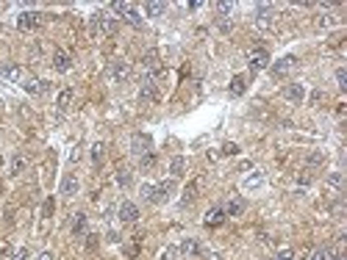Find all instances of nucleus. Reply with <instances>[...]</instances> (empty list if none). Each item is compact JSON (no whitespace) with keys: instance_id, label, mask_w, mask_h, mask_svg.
<instances>
[{"instance_id":"obj_31","label":"nucleus","mask_w":347,"mask_h":260,"mask_svg":"<svg viewBox=\"0 0 347 260\" xmlns=\"http://www.w3.org/2000/svg\"><path fill=\"white\" fill-rule=\"evenodd\" d=\"M117 183H120V186H131V172L120 169V172H117Z\"/></svg>"},{"instance_id":"obj_3","label":"nucleus","mask_w":347,"mask_h":260,"mask_svg":"<svg viewBox=\"0 0 347 260\" xmlns=\"http://www.w3.org/2000/svg\"><path fill=\"white\" fill-rule=\"evenodd\" d=\"M247 66H250L253 75H256V72H261V70H267V66H269V53L264 48L250 50V53H247Z\"/></svg>"},{"instance_id":"obj_26","label":"nucleus","mask_w":347,"mask_h":260,"mask_svg":"<svg viewBox=\"0 0 347 260\" xmlns=\"http://www.w3.org/2000/svg\"><path fill=\"white\" fill-rule=\"evenodd\" d=\"M217 17H220V20H228V14H231V12H234V3H225V0H222V3H217Z\"/></svg>"},{"instance_id":"obj_15","label":"nucleus","mask_w":347,"mask_h":260,"mask_svg":"<svg viewBox=\"0 0 347 260\" xmlns=\"http://www.w3.org/2000/svg\"><path fill=\"white\" fill-rule=\"evenodd\" d=\"M222 222H225V210H222V208H211V210L206 213V224L209 227H220Z\"/></svg>"},{"instance_id":"obj_8","label":"nucleus","mask_w":347,"mask_h":260,"mask_svg":"<svg viewBox=\"0 0 347 260\" xmlns=\"http://www.w3.org/2000/svg\"><path fill=\"white\" fill-rule=\"evenodd\" d=\"M283 97H286L289 102H303V97H305L303 83H289L286 89H283Z\"/></svg>"},{"instance_id":"obj_37","label":"nucleus","mask_w":347,"mask_h":260,"mask_svg":"<svg viewBox=\"0 0 347 260\" xmlns=\"http://www.w3.org/2000/svg\"><path fill=\"white\" fill-rule=\"evenodd\" d=\"M153 164H156V155H153V152L142 155V166H144V169H150V166H153Z\"/></svg>"},{"instance_id":"obj_19","label":"nucleus","mask_w":347,"mask_h":260,"mask_svg":"<svg viewBox=\"0 0 347 260\" xmlns=\"http://www.w3.org/2000/svg\"><path fill=\"white\" fill-rule=\"evenodd\" d=\"M36 22H39V14H34V12H25V14H20V28H23V30H31V28H36Z\"/></svg>"},{"instance_id":"obj_32","label":"nucleus","mask_w":347,"mask_h":260,"mask_svg":"<svg viewBox=\"0 0 347 260\" xmlns=\"http://www.w3.org/2000/svg\"><path fill=\"white\" fill-rule=\"evenodd\" d=\"M153 191H156V186H150V183H144V186H142V200L153 202Z\"/></svg>"},{"instance_id":"obj_14","label":"nucleus","mask_w":347,"mask_h":260,"mask_svg":"<svg viewBox=\"0 0 347 260\" xmlns=\"http://www.w3.org/2000/svg\"><path fill=\"white\" fill-rule=\"evenodd\" d=\"M178 249H181L184 254H189V258H198V254H203V246H200V244L195 241V238H186V241L181 244Z\"/></svg>"},{"instance_id":"obj_39","label":"nucleus","mask_w":347,"mask_h":260,"mask_svg":"<svg viewBox=\"0 0 347 260\" xmlns=\"http://www.w3.org/2000/svg\"><path fill=\"white\" fill-rule=\"evenodd\" d=\"M34 260H53V254H50V252H39Z\"/></svg>"},{"instance_id":"obj_23","label":"nucleus","mask_w":347,"mask_h":260,"mask_svg":"<svg viewBox=\"0 0 347 260\" xmlns=\"http://www.w3.org/2000/svg\"><path fill=\"white\" fill-rule=\"evenodd\" d=\"M169 172H172V178H181L186 172V158H181V155H175L172 160H169Z\"/></svg>"},{"instance_id":"obj_18","label":"nucleus","mask_w":347,"mask_h":260,"mask_svg":"<svg viewBox=\"0 0 347 260\" xmlns=\"http://www.w3.org/2000/svg\"><path fill=\"white\" fill-rule=\"evenodd\" d=\"M247 92V78L245 75H236L234 80H231V94L234 97H242Z\"/></svg>"},{"instance_id":"obj_1","label":"nucleus","mask_w":347,"mask_h":260,"mask_svg":"<svg viewBox=\"0 0 347 260\" xmlns=\"http://www.w3.org/2000/svg\"><path fill=\"white\" fill-rule=\"evenodd\" d=\"M89 28H92V34H103V36H111L114 30H117V22H114V17H111V14H106V12H97L95 17H92Z\"/></svg>"},{"instance_id":"obj_17","label":"nucleus","mask_w":347,"mask_h":260,"mask_svg":"<svg viewBox=\"0 0 347 260\" xmlns=\"http://www.w3.org/2000/svg\"><path fill=\"white\" fill-rule=\"evenodd\" d=\"M245 200H231L228 202L225 208H222V210H225V216H242V213H245Z\"/></svg>"},{"instance_id":"obj_25","label":"nucleus","mask_w":347,"mask_h":260,"mask_svg":"<svg viewBox=\"0 0 347 260\" xmlns=\"http://www.w3.org/2000/svg\"><path fill=\"white\" fill-rule=\"evenodd\" d=\"M264 186V174L261 172H256V174H250V178L245 180V188H261Z\"/></svg>"},{"instance_id":"obj_6","label":"nucleus","mask_w":347,"mask_h":260,"mask_svg":"<svg viewBox=\"0 0 347 260\" xmlns=\"http://www.w3.org/2000/svg\"><path fill=\"white\" fill-rule=\"evenodd\" d=\"M150 147H153V142H150L147 133H133L131 136V152L133 155H147Z\"/></svg>"},{"instance_id":"obj_21","label":"nucleus","mask_w":347,"mask_h":260,"mask_svg":"<svg viewBox=\"0 0 347 260\" xmlns=\"http://www.w3.org/2000/svg\"><path fill=\"white\" fill-rule=\"evenodd\" d=\"M169 191H172V183L156 186V191H153V202H167L169 200Z\"/></svg>"},{"instance_id":"obj_9","label":"nucleus","mask_w":347,"mask_h":260,"mask_svg":"<svg viewBox=\"0 0 347 260\" xmlns=\"http://www.w3.org/2000/svg\"><path fill=\"white\" fill-rule=\"evenodd\" d=\"M78 188H81L78 178H75V174H64V180H61V194H64V196H75V194H78Z\"/></svg>"},{"instance_id":"obj_36","label":"nucleus","mask_w":347,"mask_h":260,"mask_svg":"<svg viewBox=\"0 0 347 260\" xmlns=\"http://www.w3.org/2000/svg\"><path fill=\"white\" fill-rule=\"evenodd\" d=\"M275 260H294V252L292 249H281V252L275 254Z\"/></svg>"},{"instance_id":"obj_38","label":"nucleus","mask_w":347,"mask_h":260,"mask_svg":"<svg viewBox=\"0 0 347 260\" xmlns=\"http://www.w3.org/2000/svg\"><path fill=\"white\" fill-rule=\"evenodd\" d=\"M222 150H225L228 155H234V152H239V147H236V144H225V147H222Z\"/></svg>"},{"instance_id":"obj_2","label":"nucleus","mask_w":347,"mask_h":260,"mask_svg":"<svg viewBox=\"0 0 347 260\" xmlns=\"http://www.w3.org/2000/svg\"><path fill=\"white\" fill-rule=\"evenodd\" d=\"M111 8L120 14V17L125 20L128 25H133V28H139V25H142V14H139L136 8L131 6V3H122V0H117V3H111Z\"/></svg>"},{"instance_id":"obj_24","label":"nucleus","mask_w":347,"mask_h":260,"mask_svg":"<svg viewBox=\"0 0 347 260\" xmlns=\"http://www.w3.org/2000/svg\"><path fill=\"white\" fill-rule=\"evenodd\" d=\"M256 20H258V25H269L272 22V6H258L256 8Z\"/></svg>"},{"instance_id":"obj_12","label":"nucleus","mask_w":347,"mask_h":260,"mask_svg":"<svg viewBox=\"0 0 347 260\" xmlns=\"http://www.w3.org/2000/svg\"><path fill=\"white\" fill-rule=\"evenodd\" d=\"M86 230H89V222H86L84 213H78L75 222H72V236H75V238H86V236H89Z\"/></svg>"},{"instance_id":"obj_4","label":"nucleus","mask_w":347,"mask_h":260,"mask_svg":"<svg viewBox=\"0 0 347 260\" xmlns=\"http://www.w3.org/2000/svg\"><path fill=\"white\" fill-rule=\"evenodd\" d=\"M294 70H297V58H294V56H283L281 61H275V64L269 66L272 78H286V75H292Z\"/></svg>"},{"instance_id":"obj_30","label":"nucleus","mask_w":347,"mask_h":260,"mask_svg":"<svg viewBox=\"0 0 347 260\" xmlns=\"http://www.w3.org/2000/svg\"><path fill=\"white\" fill-rule=\"evenodd\" d=\"M161 260H181V249L178 246H167L161 252Z\"/></svg>"},{"instance_id":"obj_33","label":"nucleus","mask_w":347,"mask_h":260,"mask_svg":"<svg viewBox=\"0 0 347 260\" xmlns=\"http://www.w3.org/2000/svg\"><path fill=\"white\" fill-rule=\"evenodd\" d=\"M12 260H31V252H28V249H25V246H20L17 252L12 254Z\"/></svg>"},{"instance_id":"obj_10","label":"nucleus","mask_w":347,"mask_h":260,"mask_svg":"<svg viewBox=\"0 0 347 260\" xmlns=\"http://www.w3.org/2000/svg\"><path fill=\"white\" fill-rule=\"evenodd\" d=\"M53 66H56L59 72H70V70H72L70 53H64V50H56V53H53Z\"/></svg>"},{"instance_id":"obj_35","label":"nucleus","mask_w":347,"mask_h":260,"mask_svg":"<svg viewBox=\"0 0 347 260\" xmlns=\"http://www.w3.org/2000/svg\"><path fill=\"white\" fill-rule=\"evenodd\" d=\"M328 183L333 186V188H341V174H339V172H333V174H328Z\"/></svg>"},{"instance_id":"obj_13","label":"nucleus","mask_w":347,"mask_h":260,"mask_svg":"<svg viewBox=\"0 0 347 260\" xmlns=\"http://www.w3.org/2000/svg\"><path fill=\"white\" fill-rule=\"evenodd\" d=\"M0 72H3V78H9V80H12V83H23V80H25L23 70H20L17 64H6V66H3V70H0Z\"/></svg>"},{"instance_id":"obj_20","label":"nucleus","mask_w":347,"mask_h":260,"mask_svg":"<svg viewBox=\"0 0 347 260\" xmlns=\"http://www.w3.org/2000/svg\"><path fill=\"white\" fill-rule=\"evenodd\" d=\"M72 97H75V92H72V89H61V92H59V100H56L59 111H67V108H70Z\"/></svg>"},{"instance_id":"obj_11","label":"nucleus","mask_w":347,"mask_h":260,"mask_svg":"<svg viewBox=\"0 0 347 260\" xmlns=\"http://www.w3.org/2000/svg\"><path fill=\"white\" fill-rule=\"evenodd\" d=\"M23 89L28 92V94H42V92H48V80H36V78H25V80H23Z\"/></svg>"},{"instance_id":"obj_5","label":"nucleus","mask_w":347,"mask_h":260,"mask_svg":"<svg viewBox=\"0 0 347 260\" xmlns=\"http://www.w3.org/2000/svg\"><path fill=\"white\" fill-rule=\"evenodd\" d=\"M128 78H131V66H128L125 61H114V64H108V80L111 83H125Z\"/></svg>"},{"instance_id":"obj_27","label":"nucleus","mask_w":347,"mask_h":260,"mask_svg":"<svg viewBox=\"0 0 347 260\" xmlns=\"http://www.w3.org/2000/svg\"><path fill=\"white\" fill-rule=\"evenodd\" d=\"M103 155H106V147H103V142L92 144V160H95V164H100V160H103Z\"/></svg>"},{"instance_id":"obj_29","label":"nucleus","mask_w":347,"mask_h":260,"mask_svg":"<svg viewBox=\"0 0 347 260\" xmlns=\"http://www.w3.org/2000/svg\"><path fill=\"white\" fill-rule=\"evenodd\" d=\"M311 260H333V252H330L328 246H319L317 252L311 254Z\"/></svg>"},{"instance_id":"obj_22","label":"nucleus","mask_w":347,"mask_h":260,"mask_svg":"<svg viewBox=\"0 0 347 260\" xmlns=\"http://www.w3.org/2000/svg\"><path fill=\"white\" fill-rule=\"evenodd\" d=\"M164 12H167V3H158V0H153V3L144 6V14H147V17H161Z\"/></svg>"},{"instance_id":"obj_28","label":"nucleus","mask_w":347,"mask_h":260,"mask_svg":"<svg viewBox=\"0 0 347 260\" xmlns=\"http://www.w3.org/2000/svg\"><path fill=\"white\" fill-rule=\"evenodd\" d=\"M25 169V155H14L12 158V174H20Z\"/></svg>"},{"instance_id":"obj_7","label":"nucleus","mask_w":347,"mask_h":260,"mask_svg":"<svg viewBox=\"0 0 347 260\" xmlns=\"http://www.w3.org/2000/svg\"><path fill=\"white\" fill-rule=\"evenodd\" d=\"M117 216H120V222H125V224H133V222L139 219V208L133 205V202H122Z\"/></svg>"},{"instance_id":"obj_16","label":"nucleus","mask_w":347,"mask_h":260,"mask_svg":"<svg viewBox=\"0 0 347 260\" xmlns=\"http://www.w3.org/2000/svg\"><path fill=\"white\" fill-rule=\"evenodd\" d=\"M142 66L147 72H158L161 70V64H158V53L156 50H150V53H144V58H142Z\"/></svg>"},{"instance_id":"obj_34","label":"nucleus","mask_w":347,"mask_h":260,"mask_svg":"<svg viewBox=\"0 0 347 260\" xmlns=\"http://www.w3.org/2000/svg\"><path fill=\"white\" fill-rule=\"evenodd\" d=\"M336 80H339V89H347V72L336 70Z\"/></svg>"}]
</instances>
